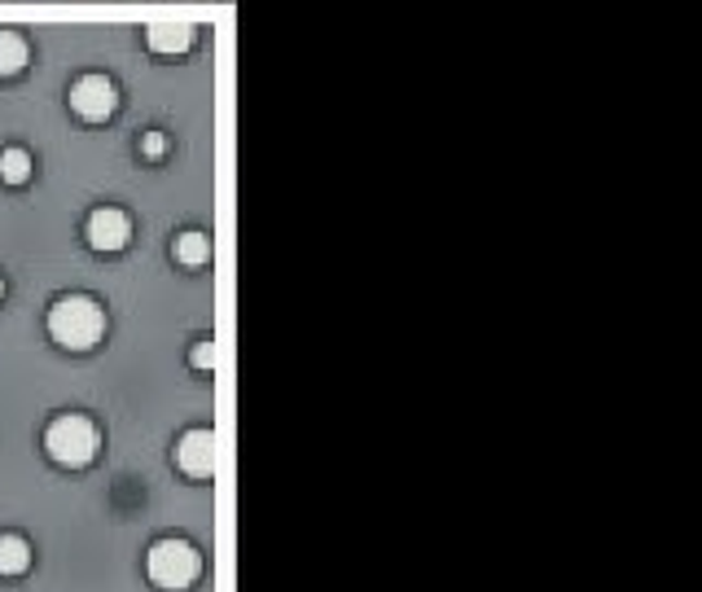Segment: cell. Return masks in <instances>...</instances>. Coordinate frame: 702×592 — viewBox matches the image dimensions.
I'll return each mask as SVG.
<instances>
[{
  "label": "cell",
  "instance_id": "cell-9",
  "mask_svg": "<svg viewBox=\"0 0 702 592\" xmlns=\"http://www.w3.org/2000/svg\"><path fill=\"white\" fill-rule=\"evenodd\" d=\"M27 566H32V544L5 531L0 536V575H27Z\"/></svg>",
  "mask_w": 702,
  "mask_h": 592
},
{
  "label": "cell",
  "instance_id": "cell-14",
  "mask_svg": "<svg viewBox=\"0 0 702 592\" xmlns=\"http://www.w3.org/2000/svg\"><path fill=\"white\" fill-rule=\"evenodd\" d=\"M0 294H5V281H0Z\"/></svg>",
  "mask_w": 702,
  "mask_h": 592
},
{
  "label": "cell",
  "instance_id": "cell-12",
  "mask_svg": "<svg viewBox=\"0 0 702 592\" xmlns=\"http://www.w3.org/2000/svg\"><path fill=\"white\" fill-rule=\"evenodd\" d=\"M189 365H193V369H211V365H215V347H211V342H193Z\"/></svg>",
  "mask_w": 702,
  "mask_h": 592
},
{
  "label": "cell",
  "instance_id": "cell-7",
  "mask_svg": "<svg viewBox=\"0 0 702 592\" xmlns=\"http://www.w3.org/2000/svg\"><path fill=\"white\" fill-rule=\"evenodd\" d=\"M146 45L154 53H185L193 45V23L185 18H163V23H150L146 27Z\"/></svg>",
  "mask_w": 702,
  "mask_h": 592
},
{
  "label": "cell",
  "instance_id": "cell-3",
  "mask_svg": "<svg viewBox=\"0 0 702 592\" xmlns=\"http://www.w3.org/2000/svg\"><path fill=\"white\" fill-rule=\"evenodd\" d=\"M97 443H101L97 426H92L88 417H79V413H62V417H53L49 430H45V452H49L58 465H66V469L88 465V461L97 456Z\"/></svg>",
  "mask_w": 702,
  "mask_h": 592
},
{
  "label": "cell",
  "instance_id": "cell-4",
  "mask_svg": "<svg viewBox=\"0 0 702 592\" xmlns=\"http://www.w3.org/2000/svg\"><path fill=\"white\" fill-rule=\"evenodd\" d=\"M71 110L79 118H88V124H101V118H110L114 110H120V88H114V79H105V75H84L71 88Z\"/></svg>",
  "mask_w": 702,
  "mask_h": 592
},
{
  "label": "cell",
  "instance_id": "cell-11",
  "mask_svg": "<svg viewBox=\"0 0 702 592\" xmlns=\"http://www.w3.org/2000/svg\"><path fill=\"white\" fill-rule=\"evenodd\" d=\"M27 40L18 32H0V75H18L27 66Z\"/></svg>",
  "mask_w": 702,
  "mask_h": 592
},
{
  "label": "cell",
  "instance_id": "cell-6",
  "mask_svg": "<svg viewBox=\"0 0 702 592\" xmlns=\"http://www.w3.org/2000/svg\"><path fill=\"white\" fill-rule=\"evenodd\" d=\"M176 465L189 479H211L215 469V434L211 430H185L176 443Z\"/></svg>",
  "mask_w": 702,
  "mask_h": 592
},
{
  "label": "cell",
  "instance_id": "cell-10",
  "mask_svg": "<svg viewBox=\"0 0 702 592\" xmlns=\"http://www.w3.org/2000/svg\"><path fill=\"white\" fill-rule=\"evenodd\" d=\"M0 180H5V185H27L32 180V154L23 146L0 150Z\"/></svg>",
  "mask_w": 702,
  "mask_h": 592
},
{
  "label": "cell",
  "instance_id": "cell-8",
  "mask_svg": "<svg viewBox=\"0 0 702 592\" xmlns=\"http://www.w3.org/2000/svg\"><path fill=\"white\" fill-rule=\"evenodd\" d=\"M172 255H176V264H185V268H202V264L211 260V237H206L202 228H189V232H180L176 242H172Z\"/></svg>",
  "mask_w": 702,
  "mask_h": 592
},
{
  "label": "cell",
  "instance_id": "cell-2",
  "mask_svg": "<svg viewBox=\"0 0 702 592\" xmlns=\"http://www.w3.org/2000/svg\"><path fill=\"white\" fill-rule=\"evenodd\" d=\"M198 570H202V557H198V549H193L189 540H180V536L154 540L150 553H146V575H150L154 588L180 592V588H189V583L198 579Z\"/></svg>",
  "mask_w": 702,
  "mask_h": 592
},
{
  "label": "cell",
  "instance_id": "cell-1",
  "mask_svg": "<svg viewBox=\"0 0 702 592\" xmlns=\"http://www.w3.org/2000/svg\"><path fill=\"white\" fill-rule=\"evenodd\" d=\"M105 333V312L92 294H62L49 307V338L66 351H88Z\"/></svg>",
  "mask_w": 702,
  "mask_h": 592
},
{
  "label": "cell",
  "instance_id": "cell-5",
  "mask_svg": "<svg viewBox=\"0 0 702 592\" xmlns=\"http://www.w3.org/2000/svg\"><path fill=\"white\" fill-rule=\"evenodd\" d=\"M84 237H88V247L101 251V255H114V251H124L128 247V237H133V219L120 211V206H97L84 224Z\"/></svg>",
  "mask_w": 702,
  "mask_h": 592
},
{
  "label": "cell",
  "instance_id": "cell-13",
  "mask_svg": "<svg viewBox=\"0 0 702 592\" xmlns=\"http://www.w3.org/2000/svg\"><path fill=\"white\" fill-rule=\"evenodd\" d=\"M141 154H146V159H163V154H167V137H163V133H146V137H141Z\"/></svg>",
  "mask_w": 702,
  "mask_h": 592
}]
</instances>
